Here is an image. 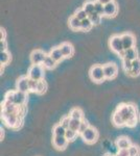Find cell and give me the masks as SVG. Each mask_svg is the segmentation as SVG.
Wrapping results in <instances>:
<instances>
[{"label": "cell", "mask_w": 140, "mask_h": 156, "mask_svg": "<svg viewBox=\"0 0 140 156\" xmlns=\"http://www.w3.org/2000/svg\"><path fill=\"white\" fill-rule=\"evenodd\" d=\"M116 112L123 119L128 127H135L137 124V108L134 104H120Z\"/></svg>", "instance_id": "1"}, {"label": "cell", "mask_w": 140, "mask_h": 156, "mask_svg": "<svg viewBox=\"0 0 140 156\" xmlns=\"http://www.w3.org/2000/svg\"><path fill=\"white\" fill-rule=\"evenodd\" d=\"M20 115L21 114L19 112H2V119L6 122V124L9 127L15 128L18 127L20 124Z\"/></svg>", "instance_id": "2"}, {"label": "cell", "mask_w": 140, "mask_h": 156, "mask_svg": "<svg viewBox=\"0 0 140 156\" xmlns=\"http://www.w3.org/2000/svg\"><path fill=\"white\" fill-rule=\"evenodd\" d=\"M27 76L30 79L37 80V81L43 80V78H44V67L42 65H32L28 70V73H27Z\"/></svg>", "instance_id": "3"}, {"label": "cell", "mask_w": 140, "mask_h": 156, "mask_svg": "<svg viewBox=\"0 0 140 156\" xmlns=\"http://www.w3.org/2000/svg\"><path fill=\"white\" fill-rule=\"evenodd\" d=\"M109 46H110L112 51L115 52L118 55L123 51H124L123 41H121V36H118V34H114V36H112L110 37V40H109Z\"/></svg>", "instance_id": "4"}, {"label": "cell", "mask_w": 140, "mask_h": 156, "mask_svg": "<svg viewBox=\"0 0 140 156\" xmlns=\"http://www.w3.org/2000/svg\"><path fill=\"white\" fill-rule=\"evenodd\" d=\"M90 78L95 82H101L104 81V79H106L105 77V73H104V68L100 65H94L91 67L90 71Z\"/></svg>", "instance_id": "5"}, {"label": "cell", "mask_w": 140, "mask_h": 156, "mask_svg": "<svg viewBox=\"0 0 140 156\" xmlns=\"http://www.w3.org/2000/svg\"><path fill=\"white\" fill-rule=\"evenodd\" d=\"M81 136L84 140V142L87 143V144H94V143L97 140L98 138V132L97 130L95 129L94 127H89L85 132H83L81 134Z\"/></svg>", "instance_id": "6"}, {"label": "cell", "mask_w": 140, "mask_h": 156, "mask_svg": "<svg viewBox=\"0 0 140 156\" xmlns=\"http://www.w3.org/2000/svg\"><path fill=\"white\" fill-rule=\"evenodd\" d=\"M45 57H46V53L42 50L37 49L30 53V62L32 65H42Z\"/></svg>", "instance_id": "7"}, {"label": "cell", "mask_w": 140, "mask_h": 156, "mask_svg": "<svg viewBox=\"0 0 140 156\" xmlns=\"http://www.w3.org/2000/svg\"><path fill=\"white\" fill-rule=\"evenodd\" d=\"M104 73H105V77L106 79H112L117 75V72H118V69H117V66L113 62H108V64L104 65Z\"/></svg>", "instance_id": "8"}, {"label": "cell", "mask_w": 140, "mask_h": 156, "mask_svg": "<svg viewBox=\"0 0 140 156\" xmlns=\"http://www.w3.org/2000/svg\"><path fill=\"white\" fill-rule=\"evenodd\" d=\"M121 41H123L124 50L131 49L135 46V37L132 34H130V32L121 34Z\"/></svg>", "instance_id": "9"}, {"label": "cell", "mask_w": 140, "mask_h": 156, "mask_svg": "<svg viewBox=\"0 0 140 156\" xmlns=\"http://www.w3.org/2000/svg\"><path fill=\"white\" fill-rule=\"evenodd\" d=\"M28 76H21L18 78L17 80V90H20V92H23V93H28L30 92L29 90V85H28Z\"/></svg>", "instance_id": "10"}, {"label": "cell", "mask_w": 140, "mask_h": 156, "mask_svg": "<svg viewBox=\"0 0 140 156\" xmlns=\"http://www.w3.org/2000/svg\"><path fill=\"white\" fill-rule=\"evenodd\" d=\"M69 140L66 138V136H61V135H55L52 140L53 147L58 150H64L68 145Z\"/></svg>", "instance_id": "11"}, {"label": "cell", "mask_w": 140, "mask_h": 156, "mask_svg": "<svg viewBox=\"0 0 140 156\" xmlns=\"http://www.w3.org/2000/svg\"><path fill=\"white\" fill-rule=\"evenodd\" d=\"M117 12H118V6H117V3L115 1H111L109 3L105 4V16L108 17V18H113L117 15Z\"/></svg>", "instance_id": "12"}, {"label": "cell", "mask_w": 140, "mask_h": 156, "mask_svg": "<svg viewBox=\"0 0 140 156\" xmlns=\"http://www.w3.org/2000/svg\"><path fill=\"white\" fill-rule=\"evenodd\" d=\"M26 93L15 90L14 93V104L17 106H23V104L26 101Z\"/></svg>", "instance_id": "13"}, {"label": "cell", "mask_w": 140, "mask_h": 156, "mask_svg": "<svg viewBox=\"0 0 140 156\" xmlns=\"http://www.w3.org/2000/svg\"><path fill=\"white\" fill-rule=\"evenodd\" d=\"M60 48L62 50V53L64 55V57H66V58L71 57L73 55V53H74V48H73V46L70 43H67V42L62 43Z\"/></svg>", "instance_id": "14"}, {"label": "cell", "mask_w": 140, "mask_h": 156, "mask_svg": "<svg viewBox=\"0 0 140 156\" xmlns=\"http://www.w3.org/2000/svg\"><path fill=\"white\" fill-rule=\"evenodd\" d=\"M131 145V140L127 136H120L116 140V146L118 149H129Z\"/></svg>", "instance_id": "15"}, {"label": "cell", "mask_w": 140, "mask_h": 156, "mask_svg": "<svg viewBox=\"0 0 140 156\" xmlns=\"http://www.w3.org/2000/svg\"><path fill=\"white\" fill-rule=\"evenodd\" d=\"M68 23H69L70 29L73 30V31H78V30H81V26H82V21L76 18L74 15L70 17L69 22H68Z\"/></svg>", "instance_id": "16"}, {"label": "cell", "mask_w": 140, "mask_h": 156, "mask_svg": "<svg viewBox=\"0 0 140 156\" xmlns=\"http://www.w3.org/2000/svg\"><path fill=\"white\" fill-rule=\"evenodd\" d=\"M128 74L132 77H136L140 74V59L139 58L132 62V69Z\"/></svg>", "instance_id": "17"}, {"label": "cell", "mask_w": 140, "mask_h": 156, "mask_svg": "<svg viewBox=\"0 0 140 156\" xmlns=\"http://www.w3.org/2000/svg\"><path fill=\"white\" fill-rule=\"evenodd\" d=\"M123 58H127L129 60H135L138 58V51H137V49L133 47V48L131 49H128V50H124V57Z\"/></svg>", "instance_id": "18"}, {"label": "cell", "mask_w": 140, "mask_h": 156, "mask_svg": "<svg viewBox=\"0 0 140 156\" xmlns=\"http://www.w3.org/2000/svg\"><path fill=\"white\" fill-rule=\"evenodd\" d=\"M49 55H50V56H51L52 58L55 59L57 62H61V60L64 58V55H63L62 50H61L60 47H55V48L51 49V51H50Z\"/></svg>", "instance_id": "19"}, {"label": "cell", "mask_w": 140, "mask_h": 156, "mask_svg": "<svg viewBox=\"0 0 140 156\" xmlns=\"http://www.w3.org/2000/svg\"><path fill=\"white\" fill-rule=\"evenodd\" d=\"M42 66L44 67L45 69L51 70V69H53V68H55V66H57V62H55V60L53 59L50 55H46V57H45Z\"/></svg>", "instance_id": "20"}, {"label": "cell", "mask_w": 140, "mask_h": 156, "mask_svg": "<svg viewBox=\"0 0 140 156\" xmlns=\"http://www.w3.org/2000/svg\"><path fill=\"white\" fill-rule=\"evenodd\" d=\"M82 9L86 12H87L88 17H89V15H91L92 12H95V2H93V1H86L85 3H84V5H83Z\"/></svg>", "instance_id": "21"}, {"label": "cell", "mask_w": 140, "mask_h": 156, "mask_svg": "<svg viewBox=\"0 0 140 156\" xmlns=\"http://www.w3.org/2000/svg\"><path fill=\"white\" fill-rule=\"evenodd\" d=\"M70 118L71 119H76V120H84V115H83V112L80 109V108L75 107V108H72L70 110Z\"/></svg>", "instance_id": "22"}, {"label": "cell", "mask_w": 140, "mask_h": 156, "mask_svg": "<svg viewBox=\"0 0 140 156\" xmlns=\"http://www.w3.org/2000/svg\"><path fill=\"white\" fill-rule=\"evenodd\" d=\"M112 122H113V124L115 125V126H117V127H123V126L126 125L123 119L118 114H117L116 112L113 114V117H112Z\"/></svg>", "instance_id": "23"}, {"label": "cell", "mask_w": 140, "mask_h": 156, "mask_svg": "<svg viewBox=\"0 0 140 156\" xmlns=\"http://www.w3.org/2000/svg\"><path fill=\"white\" fill-rule=\"evenodd\" d=\"M11 62V54H9V51H3L0 53V64L2 66L4 65H7L9 62Z\"/></svg>", "instance_id": "24"}, {"label": "cell", "mask_w": 140, "mask_h": 156, "mask_svg": "<svg viewBox=\"0 0 140 156\" xmlns=\"http://www.w3.org/2000/svg\"><path fill=\"white\" fill-rule=\"evenodd\" d=\"M66 128H64L61 124H57L53 127V134L55 135H61V136H65L66 134Z\"/></svg>", "instance_id": "25"}, {"label": "cell", "mask_w": 140, "mask_h": 156, "mask_svg": "<svg viewBox=\"0 0 140 156\" xmlns=\"http://www.w3.org/2000/svg\"><path fill=\"white\" fill-rule=\"evenodd\" d=\"M93 24L92 22L90 21V19L87 18L85 20H83L82 21V26H81V30H83V31H89L91 28H92Z\"/></svg>", "instance_id": "26"}, {"label": "cell", "mask_w": 140, "mask_h": 156, "mask_svg": "<svg viewBox=\"0 0 140 156\" xmlns=\"http://www.w3.org/2000/svg\"><path fill=\"white\" fill-rule=\"evenodd\" d=\"M89 19H90V21L92 22V24L93 25H97L100 23V20H101V16L100 15H98L97 12H92L91 15H89V17H88Z\"/></svg>", "instance_id": "27"}, {"label": "cell", "mask_w": 140, "mask_h": 156, "mask_svg": "<svg viewBox=\"0 0 140 156\" xmlns=\"http://www.w3.org/2000/svg\"><path fill=\"white\" fill-rule=\"evenodd\" d=\"M46 90H47V83L44 81V80H40L39 83H38L37 92H36V93L42 95V94H44V93L46 92Z\"/></svg>", "instance_id": "28"}, {"label": "cell", "mask_w": 140, "mask_h": 156, "mask_svg": "<svg viewBox=\"0 0 140 156\" xmlns=\"http://www.w3.org/2000/svg\"><path fill=\"white\" fill-rule=\"evenodd\" d=\"M74 16H75L78 20H81V21H83V20H85V19H87V18H88V14H87V12H86L85 11H84L83 9H76L75 12H74Z\"/></svg>", "instance_id": "29"}, {"label": "cell", "mask_w": 140, "mask_h": 156, "mask_svg": "<svg viewBox=\"0 0 140 156\" xmlns=\"http://www.w3.org/2000/svg\"><path fill=\"white\" fill-rule=\"evenodd\" d=\"M130 156H139L140 155V148L136 145H131V147L128 149Z\"/></svg>", "instance_id": "30"}, {"label": "cell", "mask_w": 140, "mask_h": 156, "mask_svg": "<svg viewBox=\"0 0 140 156\" xmlns=\"http://www.w3.org/2000/svg\"><path fill=\"white\" fill-rule=\"evenodd\" d=\"M81 123H82V120L71 119L69 128L72 130H74V131H78V128H80V126H81Z\"/></svg>", "instance_id": "31"}, {"label": "cell", "mask_w": 140, "mask_h": 156, "mask_svg": "<svg viewBox=\"0 0 140 156\" xmlns=\"http://www.w3.org/2000/svg\"><path fill=\"white\" fill-rule=\"evenodd\" d=\"M95 12L100 16H105V5L98 1H95Z\"/></svg>", "instance_id": "32"}, {"label": "cell", "mask_w": 140, "mask_h": 156, "mask_svg": "<svg viewBox=\"0 0 140 156\" xmlns=\"http://www.w3.org/2000/svg\"><path fill=\"white\" fill-rule=\"evenodd\" d=\"M76 135H78V131H74V130L70 129V128L66 130L65 136H66V138H67L68 140H69V142H71V140H75Z\"/></svg>", "instance_id": "33"}, {"label": "cell", "mask_w": 140, "mask_h": 156, "mask_svg": "<svg viewBox=\"0 0 140 156\" xmlns=\"http://www.w3.org/2000/svg\"><path fill=\"white\" fill-rule=\"evenodd\" d=\"M123 68L124 72L128 74L132 69V60H129L127 58H123Z\"/></svg>", "instance_id": "34"}, {"label": "cell", "mask_w": 140, "mask_h": 156, "mask_svg": "<svg viewBox=\"0 0 140 156\" xmlns=\"http://www.w3.org/2000/svg\"><path fill=\"white\" fill-rule=\"evenodd\" d=\"M89 127H90V125H89V123L87 122V121L82 120V123H81V126H80V128H78V134H82V133L85 132Z\"/></svg>", "instance_id": "35"}, {"label": "cell", "mask_w": 140, "mask_h": 156, "mask_svg": "<svg viewBox=\"0 0 140 156\" xmlns=\"http://www.w3.org/2000/svg\"><path fill=\"white\" fill-rule=\"evenodd\" d=\"M38 83L39 81L34 79H28V85H29V90L30 92H37V87H38Z\"/></svg>", "instance_id": "36"}, {"label": "cell", "mask_w": 140, "mask_h": 156, "mask_svg": "<svg viewBox=\"0 0 140 156\" xmlns=\"http://www.w3.org/2000/svg\"><path fill=\"white\" fill-rule=\"evenodd\" d=\"M70 121H71L70 115H68V117H64L62 120H61V123H60V124L62 125V126L64 127V128H66V129H69Z\"/></svg>", "instance_id": "37"}, {"label": "cell", "mask_w": 140, "mask_h": 156, "mask_svg": "<svg viewBox=\"0 0 140 156\" xmlns=\"http://www.w3.org/2000/svg\"><path fill=\"white\" fill-rule=\"evenodd\" d=\"M115 156H130L128 149H118V152L116 153Z\"/></svg>", "instance_id": "38"}, {"label": "cell", "mask_w": 140, "mask_h": 156, "mask_svg": "<svg viewBox=\"0 0 140 156\" xmlns=\"http://www.w3.org/2000/svg\"><path fill=\"white\" fill-rule=\"evenodd\" d=\"M0 50H1V52H3V51H7V44H6V40H4V41H1V42H0Z\"/></svg>", "instance_id": "39"}, {"label": "cell", "mask_w": 140, "mask_h": 156, "mask_svg": "<svg viewBox=\"0 0 140 156\" xmlns=\"http://www.w3.org/2000/svg\"><path fill=\"white\" fill-rule=\"evenodd\" d=\"M0 34H1V41L6 40V30H4L3 28L0 29Z\"/></svg>", "instance_id": "40"}, {"label": "cell", "mask_w": 140, "mask_h": 156, "mask_svg": "<svg viewBox=\"0 0 140 156\" xmlns=\"http://www.w3.org/2000/svg\"><path fill=\"white\" fill-rule=\"evenodd\" d=\"M96 1L100 2V3H103L104 5H105V4L109 3V2H111V1H113V0H96Z\"/></svg>", "instance_id": "41"}, {"label": "cell", "mask_w": 140, "mask_h": 156, "mask_svg": "<svg viewBox=\"0 0 140 156\" xmlns=\"http://www.w3.org/2000/svg\"><path fill=\"white\" fill-rule=\"evenodd\" d=\"M105 156H113V155H111V154H106ZM114 156H115V155H114Z\"/></svg>", "instance_id": "42"}]
</instances>
